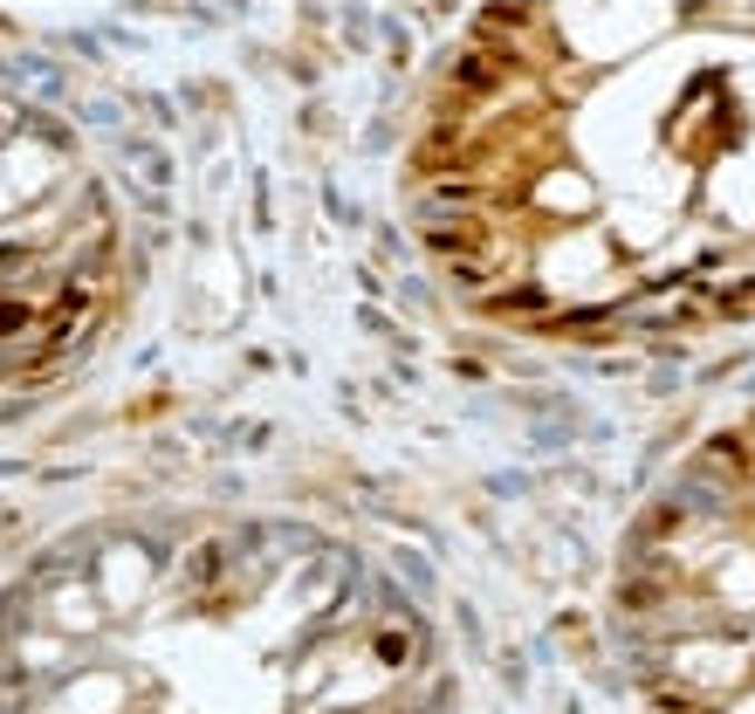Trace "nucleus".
Wrapping results in <instances>:
<instances>
[{
    "mask_svg": "<svg viewBox=\"0 0 755 714\" xmlns=\"http://www.w3.org/2000/svg\"><path fill=\"white\" fill-rule=\"evenodd\" d=\"M117 289V220L69 138L0 103V413L83 350Z\"/></svg>",
    "mask_w": 755,
    "mask_h": 714,
    "instance_id": "nucleus-2",
    "label": "nucleus"
},
{
    "mask_svg": "<svg viewBox=\"0 0 755 714\" xmlns=\"http://www.w3.org/2000/svg\"><path fill=\"white\" fill-rule=\"evenodd\" d=\"M406 591L302 523L151 515L0 591L8 714H440Z\"/></svg>",
    "mask_w": 755,
    "mask_h": 714,
    "instance_id": "nucleus-1",
    "label": "nucleus"
}]
</instances>
